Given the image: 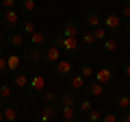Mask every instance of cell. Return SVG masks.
<instances>
[{"instance_id":"27","label":"cell","mask_w":130,"mask_h":122,"mask_svg":"<svg viewBox=\"0 0 130 122\" xmlns=\"http://www.w3.org/2000/svg\"><path fill=\"white\" fill-rule=\"evenodd\" d=\"M87 122H102V111H100V109H95V107H93L91 111L87 113Z\"/></svg>"},{"instance_id":"30","label":"cell","mask_w":130,"mask_h":122,"mask_svg":"<svg viewBox=\"0 0 130 122\" xmlns=\"http://www.w3.org/2000/svg\"><path fill=\"white\" fill-rule=\"evenodd\" d=\"M11 96H13V92H11L9 85H0V98L7 100V103H11Z\"/></svg>"},{"instance_id":"40","label":"cell","mask_w":130,"mask_h":122,"mask_svg":"<svg viewBox=\"0 0 130 122\" xmlns=\"http://www.w3.org/2000/svg\"><path fill=\"white\" fill-rule=\"evenodd\" d=\"M0 122H5V116H2V109H0Z\"/></svg>"},{"instance_id":"9","label":"cell","mask_w":130,"mask_h":122,"mask_svg":"<svg viewBox=\"0 0 130 122\" xmlns=\"http://www.w3.org/2000/svg\"><path fill=\"white\" fill-rule=\"evenodd\" d=\"M102 26L106 28V31H117V28L121 26V15L117 13H108L102 18Z\"/></svg>"},{"instance_id":"17","label":"cell","mask_w":130,"mask_h":122,"mask_svg":"<svg viewBox=\"0 0 130 122\" xmlns=\"http://www.w3.org/2000/svg\"><path fill=\"white\" fill-rule=\"evenodd\" d=\"M102 18L104 15H100L98 11H89V13H85V22L89 24V26H93V28H98V26H102Z\"/></svg>"},{"instance_id":"6","label":"cell","mask_w":130,"mask_h":122,"mask_svg":"<svg viewBox=\"0 0 130 122\" xmlns=\"http://www.w3.org/2000/svg\"><path fill=\"white\" fill-rule=\"evenodd\" d=\"M72 72H74V66H72V61L67 59H61L54 63V74L59 76V79H70Z\"/></svg>"},{"instance_id":"36","label":"cell","mask_w":130,"mask_h":122,"mask_svg":"<svg viewBox=\"0 0 130 122\" xmlns=\"http://www.w3.org/2000/svg\"><path fill=\"white\" fill-rule=\"evenodd\" d=\"M119 122H130V109H128V111H124V113L119 116Z\"/></svg>"},{"instance_id":"41","label":"cell","mask_w":130,"mask_h":122,"mask_svg":"<svg viewBox=\"0 0 130 122\" xmlns=\"http://www.w3.org/2000/svg\"><path fill=\"white\" fill-rule=\"evenodd\" d=\"M126 26H128V31H130V20H128V24H126Z\"/></svg>"},{"instance_id":"37","label":"cell","mask_w":130,"mask_h":122,"mask_svg":"<svg viewBox=\"0 0 130 122\" xmlns=\"http://www.w3.org/2000/svg\"><path fill=\"white\" fill-rule=\"evenodd\" d=\"M124 74L130 79V61H126V63H124Z\"/></svg>"},{"instance_id":"20","label":"cell","mask_w":130,"mask_h":122,"mask_svg":"<svg viewBox=\"0 0 130 122\" xmlns=\"http://www.w3.org/2000/svg\"><path fill=\"white\" fill-rule=\"evenodd\" d=\"M113 105H115L119 111H128L130 109V96H117V98L113 100Z\"/></svg>"},{"instance_id":"7","label":"cell","mask_w":130,"mask_h":122,"mask_svg":"<svg viewBox=\"0 0 130 122\" xmlns=\"http://www.w3.org/2000/svg\"><path fill=\"white\" fill-rule=\"evenodd\" d=\"M22 59L26 61V63H37V61H43V48H39V46H30V48H26V52L22 55Z\"/></svg>"},{"instance_id":"39","label":"cell","mask_w":130,"mask_h":122,"mask_svg":"<svg viewBox=\"0 0 130 122\" xmlns=\"http://www.w3.org/2000/svg\"><path fill=\"white\" fill-rule=\"evenodd\" d=\"M7 107V100H2V98H0V109H5Z\"/></svg>"},{"instance_id":"12","label":"cell","mask_w":130,"mask_h":122,"mask_svg":"<svg viewBox=\"0 0 130 122\" xmlns=\"http://www.w3.org/2000/svg\"><path fill=\"white\" fill-rule=\"evenodd\" d=\"M11 81H13V87H28L30 76H28L26 70H15L13 76H11Z\"/></svg>"},{"instance_id":"34","label":"cell","mask_w":130,"mask_h":122,"mask_svg":"<svg viewBox=\"0 0 130 122\" xmlns=\"http://www.w3.org/2000/svg\"><path fill=\"white\" fill-rule=\"evenodd\" d=\"M7 70H9V68H7V57H5V55H2V57H0V76L5 74V72H7Z\"/></svg>"},{"instance_id":"11","label":"cell","mask_w":130,"mask_h":122,"mask_svg":"<svg viewBox=\"0 0 130 122\" xmlns=\"http://www.w3.org/2000/svg\"><path fill=\"white\" fill-rule=\"evenodd\" d=\"M43 61H46V63H50V66H54L56 61H61V50H59L56 46L43 48Z\"/></svg>"},{"instance_id":"10","label":"cell","mask_w":130,"mask_h":122,"mask_svg":"<svg viewBox=\"0 0 130 122\" xmlns=\"http://www.w3.org/2000/svg\"><path fill=\"white\" fill-rule=\"evenodd\" d=\"M7 44H9L11 48H24V44H26V35L18 33V31H11V33L7 35Z\"/></svg>"},{"instance_id":"14","label":"cell","mask_w":130,"mask_h":122,"mask_svg":"<svg viewBox=\"0 0 130 122\" xmlns=\"http://www.w3.org/2000/svg\"><path fill=\"white\" fill-rule=\"evenodd\" d=\"M2 116H5V122H18V118H20V109L13 107V103H7V107L2 109Z\"/></svg>"},{"instance_id":"38","label":"cell","mask_w":130,"mask_h":122,"mask_svg":"<svg viewBox=\"0 0 130 122\" xmlns=\"http://www.w3.org/2000/svg\"><path fill=\"white\" fill-rule=\"evenodd\" d=\"M2 55H5V44L0 42V57H2Z\"/></svg>"},{"instance_id":"4","label":"cell","mask_w":130,"mask_h":122,"mask_svg":"<svg viewBox=\"0 0 130 122\" xmlns=\"http://www.w3.org/2000/svg\"><path fill=\"white\" fill-rule=\"evenodd\" d=\"M26 92H28V96H41L43 92H46V79H43V74H32L30 76V81H28V87H26Z\"/></svg>"},{"instance_id":"24","label":"cell","mask_w":130,"mask_h":122,"mask_svg":"<svg viewBox=\"0 0 130 122\" xmlns=\"http://www.w3.org/2000/svg\"><path fill=\"white\" fill-rule=\"evenodd\" d=\"M35 31H37V28H35V22H32V20H24L22 22V31H20V33H24L28 37V35H32Z\"/></svg>"},{"instance_id":"18","label":"cell","mask_w":130,"mask_h":122,"mask_svg":"<svg viewBox=\"0 0 130 122\" xmlns=\"http://www.w3.org/2000/svg\"><path fill=\"white\" fill-rule=\"evenodd\" d=\"M61 118H63V122H76L78 109L76 107H61Z\"/></svg>"},{"instance_id":"16","label":"cell","mask_w":130,"mask_h":122,"mask_svg":"<svg viewBox=\"0 0 130 122\" xmlns=\"http://www.w3.org/2000/svg\"><path fill=\"white\" fill-rule=\"evenodd\" d=\"M59 103H61V107H76V96H74V92H61L59 94Z\"/></svg>"},{"instance_id":"33","label":"cell","mask_w":130,"mask_h":122,"mask_svg":"<svg viewBox=\"0 0 130 122\" xmlns=\"http://www.w3.org/2000/svg\"><path fill=\"white\" fill-rule=\"evenodd\" d=\"M102 122H119V116H117V113H104L102 116Z\"/></svg>"},{"instance_id":"42","label":"cell","mask_w":130,"mask_h":122,"mask_svg":"<svg viewBox=\"0 0 130 122\" xmlns=\"http://www.w3.org/2000/svg\"><path fill=\"white\" fill-rule=\"evenodd\" d=\"M76 122H87V120H76Z\"/></svg>"},{"instance_id":"2","label":"cell","mask_w":130,"mask_h":122,"mask_svg":"<svg viewBox=\"0 0 130 122\" xmlns=\"http://www.w3.org/2000/svg\"><path fill=\"white\" fill-rule=\"evenodd\" d=\"M20 24H22V18H20V13L18 11H2V13H0V26L5 28V31H15V28L20 26Z\"/></svg>"},{"instance_id":"28","label":"cell","mask_w":130,"mask_h":122,"mask_svg":"<svg viewBox=\"0 0 130 122\" xmlns=\"http://www.w3.org/2000/svg\"><path fill=\"white\" fill-rule=\"evenodd\" d=\"M93 74H95V70H93L89 63H83V66H80V76H85V79H93Z\"/></svg>"},{"instance_id":"8","label":"cell","mask_w":130,"mask_h":122,"mask_svg":"<svg viewBox=\"0 0 130 122\" xmlns=\"http://www.w3.org/2000/svg\"><path fill=\"white\" fill-rule=\"evenodd\" d=\"M56 116H61V107L54 103V105H46V107H43V111L39 113L37 120H39V122H52Z\"/></svg>"},{"instance_id":"32","label":"cell","mask_w":130,"mask_h":122,"mask_svg":"<svg viewBox=\"0 0 130 122\" xmlns=\"http://www.w3.org/2000/svg\"><path fill=\"white\" fill-rule=\"evenodd\" d=\"M0 5H2L5 11H13L15 5H18V0H0Z\"/></svg>"},{"instance_id":"15","label":"cell","mask_w":130,"mask_h":122,"mask_svg":"<svg viewBox=\"0 0 130 122\" xmlns=\"http://www.w3.org/2000/svg\"><path fill=\"white\" fill-rule=\"evenodd\" d=\"M85 92H87L89 96H93V98H100V96L104 94V85H102V83H98V81H91V83H87Z\"/></svg>"},{"instance_id":"21","label":"cell","mask_w":130,"mask_h":122,"mask_svg":"<svg viewBox=\"0 0 130 122\" xmlns=\"http://www.w3.org/2000/svg\"><path fill=\"white\" fill-rule=\"evenodd\" d=\"M20 63H22V57L20 55H9L7 57V68H9V70H20Z\"/></svg>"},{"instance_id":"31","label":"cell","mask_w":130,"mask_h":122,"mask_svg":"<svg viewBox=\"0 0 130 122\" xmlns=\"http://www.w3.org/2000/svg\"><path fill=\"white\" fill-rule=\"evenodd\" d=\"M41 96H43V100H46V105H54L56 100H59V96H56L54 92H48V89H46V92H43Z\"/></svg>"},{"instance_id":"5","label":"cell","mask_w":130,"mask_h":122,"mask_svg":"<svg viewBox=\"0 0 130 122\" xmlns=\"http://www.w3.org/2000/svg\"><path fill=\"white\" fill-rule=\"evenodd\" d=\"M61 35L63 37H80V22L76 18H67L61 28Z\"/></svg>"},{"instance_id":"35","label":"cell","mask_w":130,"mask_h":122,"mask_svg":"<svg viewBox=\"0 0 130 122\" xmlns=\"http://www.w3.org/2000/svg\"><path fill=\"white\" fill-rule=\"evenodd\" d=\"M121 18H128L130 20V5H124V9H121Z\"/></svg>"},{"instance_id":"22","label":"cell","mask_w":130,"mask_h":122,"mask_svg":"<svg viewBox=\"0 0 130 122\" xmlns=\"http://www.w3.org/2000/svg\"><path fill=\"white\" fill-rule=\"evenodd\" d=\"M102 50L108 52V55L115 52V50H117V39H115V37H106V39L102 42Z\"/></svg>"},{"instance_id":"43","label":"cell","mask_w":130,"mask_h":122,"mask_svg":"<svg viewBox=\"0 0 130 122\" xmlns=\"http://www.w3.org/2000/svg\"><path fill=\"white\" fill-rule=\"evenodd\" d=\"M126 5H130V0H126Z\"/></svg>"},{"instance_id":"23","label":"cell","mask_w":130,"mask_h":122,"mask_svg":"<svg viewBox=\"0 0 130 122\" xmlns=\"http://www.w3.org/2000/svg\"><path fill=\"white\" fill-rule=\"evenodd\" d=\"M20 7H22V13H32L37 9V2L35 0H20Z\"/></svg>"},{"instance_id":"25","label":"cell","mask_w":130,"mask_h":122,"mask_svg":"<svg viewBox=\"0 0 130 122\" xmlns=\"http://www.w3.org/2000/svg\"><path fill=\"white\" fill-rule=\"evenodd\" d=\"M80 42H83V46H87V48H93V46H95V37H93L91 31L80 35Z\"/></svg>"},{"instance_id":"1","label":"cell","mask_w":130,"mask_h":122,"mask_svg":"<svg viewBox=\"0 0 130 122\" xmlns=\"http://www.w3.org/2000/svg\"><path fill=\"white\" fill-rule=\"evenodd\" d=\"M52 46H56L61 52H67V55H78L80 50V37H63V35H54L52 37Z\"/></svg>"},{"instance_id":"29","label":"cell","mask_w":130,"mask_h":122,"mask_svg":"<svg viewBox=\"0 0 130 122\" xmlns=\"http://www.w3.org/2000/svg\"><path fill=\"white\" fill-rule=\"evenodd\" d=\"M76 109L83 111V113H89L93 109V105H91V100H78V103H76Z\"/></svg>"},{"instance_id":"13","label":"cell","mask_w":130,"mask_h":122,"mask_svg":"<svg viewBox=\"0 0 130 122\" xmlns=\"http://www.w3.org/2000/svg\"><path fill=\"white\" fill-rule=\"evenodd\" d=\"M87 87V79L80 74H72L70 76V92H80V89Z\"/></svg>"},{"instance_id":"19","label":"cell","mask_w":130,"mask_h":122,"mask_svg":"<svg viewBox=\"0 0 130 122\" xmlns=\"http://www.w3.org/2000/svg\"><path fill=\"white\" fill-rule=\"evenodd\" d=\"M28 39H30V46H39V48H41L43 44L48 42V35L41 33V31H35L32 35H28Z\"/></svg>"},{"instance_id":"26","label":"cell","mask_w":130,"mask_h":122,"mask_svg":"<svg viewBox=\"0 0 130 122\" xmlns=\"http://www.w3.org/2000/svg\"><path fill=\"white\" fill-rule=\"evenodd\" d=\"M91 33H93V37H95V42H104V39L108 37V31H106L104 26H98V28H93Z\"/></svg>"},{"instance_id":"3","label":"cell","mask_w":130,"mask_h":122,"mask_svg":"<svg viewBox=\"0 0 130 122\" xmlns=\"http://www.w3.org/2000/svg\"><path fill=\"white\" fill-rule=\"evenodd\" d=\"M115 76H117V68L115 66H104V68H100V70H95L93 81H98V83H102V85H113L115 83Z\"/></svg>"}]
</instances>
